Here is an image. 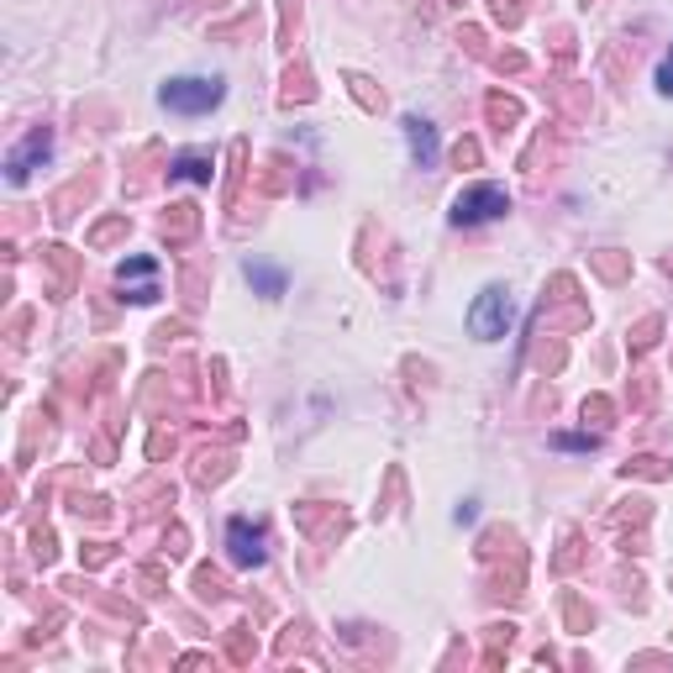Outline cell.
I'll use <instances>...</instances> for the list:
<instances>
[{
	"mask_svg": "<svg viewBox=\"0 0 673 673\" xmlns=\"http://www.w3.org/2000/svg\"><path fill=\"white\" fill-rule=\"evenodd\" d=\"M227 100V85L221 80H205V74H179L169 85L158 89V106L175 111V117H205Z\"/></svg>",
	"mask_w": 673,
	"mask_h": 673,
	"instance_id": "1",
	"label": "cell"
},
{
	"mask_svg": "<svg viewBox=\"0 0 673 673\" xmlns=\"http://www.w3.org/2000/svg\"><path fill=\"white\" fill-rule=\"evenodd\" d=\"M510 322H516V305H510V295L500 290V285H484V290L473 295L469 332L479 337V342H500V337L510 332Z\"/></svg>",
	"mask_w": 673,
	"mask_h": 673,
	"instance_id": "2",
	"label": "cell"
},
{
	"mask_svg": "<svg viewBox=\"0 0 673 673\" xmlns=\"http://www.w3.org/2000/svg\"><path fill=\"white\" fill-rule=\"evenodd\" d=\"M510 211V195L500 190V184H469V190H458V201H453V227H484V221H500Z\"/></svg>",
	"mask_w": 673,
	"mask_h": 673,
	"instance_id": "3",
	"label": "cell"
},
{
	"mask_svg": "<svg viewBox=\"0 0 673 673\" xmlns=\"http://www.w3.org/2000/svg\"><path fill=\"white\" fill-rule=\"evenodd\" d=\"M48 153H53V132H48V127H32L27 137L11 147V158H5V179H11V184H27L32 169L48 164Z\"/></svg>",
	"mask_w": 673,
	"mask_h": 673,
	"instance_id": "4",
	"label": "cell"
},
{
	"mask_svg": "<svg viewBox=\"0 0 673 673\" xmlns=\"http://www.w3.org/2000/svg\"><path fill=\"white\" fill-rule=\"evenodd\" d=\"M400 127H406V143H410V158H416V164H421V169H437V158H442V143H437V127H432V121L426 117H416V111H410L406 121H400Z\"/></svg>",
	"mask_w": 673,
	"mask_h": 673,
	"instance_id": "5",
	"label": "cell"
},
{
	"mask_svg": "<svg viewBox=\"0 0 673 673\" xmlns=\"http://www.w3.org/2000/svg\"><path fill=\"white\" fill-rule=\"evenodd\" d=\"M227 548H232L237 568H259V563H264V531L248 527V521L237 516V521H227Z\"/></svg>",
	"mask_w": 673,
	"mask_h": 673,
	"instance_id": "6",
	"label": "cell"
},
{
	"mask_svg": "<svg viewBox=\"0 0 673 673\" xmlns=\"http://www.w3.org/2000/svg\"><path fill=\"white\" fill-rule=\"evenodd\" d=\"M242 274H248V285H253L259 295H285V285H290V274L274 268V264H248Z\"/></svg>",
	"mask_w": 673,
	"mask_h": 673,
	"instance_id": "7",
	"label": "cell"
},
{
	"mask_svg": "<svg viewBox=\"0 0 673 673\" xmlns=\"http://www.w3.org/2000/svg\"><path fill=\"white\" fill-rule=\"evenodd\" d=\"M169 175L184 179V184H211V158L205 153H179L175 164H169Z\"/></svg>",
	"mask_w": 673,
	"mask_h": 673,
	"instance_id": "8",
	"label": "cell"
},
{
	"mask_svg": "<svg viewBox=\"0 0 673 673\" xmlns=\"http://www.w3.org/2000/svg\"><path fill=\"white\" fill-rule=\"evenodd\" d=\"M153 274H158V259H121L117 285L121 290H132V285H153Z\"/></svg>",
	"mask_w": 673,
	"mask_h": 673,
	"instance_id": "9",
	"label": "cell"
},
{
	"mask_svg": "<svg viewBox=\"0 0 673 673\" xmlns=\"http://www.w3.org/2000/svg\"><path fill=\"white\" fill-rule=\"evenodd\" d=\"M553 447H568V453H589V447H594V437H585V432H557Z\"/></svg>",
	"mask_w": 673,
	"mask_h": 673,
	"instance_id": "10",
	"label": "cell"
},
{
	"mask_svg": "<svg viewBox=\"0 0 673 673\" xmlns=\"http://www.w3.org/2000/svg\"><path fill=\"white\" fill-rule=\"evenodd\" d=\"M658 89H663V95H673V48L663 53V63H658Z\"/></svg>",
	"mask_w": 673,
	"mask_h": 673,
	"instance_id": "11",
	"label": "cell"
}]
</instances>
